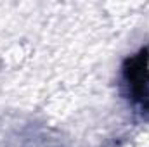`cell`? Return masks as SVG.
<instances>
[{
	"instance_id": "obj_1",
	"label": "cell",
	"mask_w": 149,
	"mask_h": 147,
	"mask_svg": "<svg viewBox=\"0 0 149 147\" xmlns=\"http://www.w3.org/2000/svg\"><path fill=\"white\" fill-rule=\"evenodd\" d=\"M123 88L127 99L141 114H149V52L139 50L123 64Z\"/></svg>"
}]
</instances>
